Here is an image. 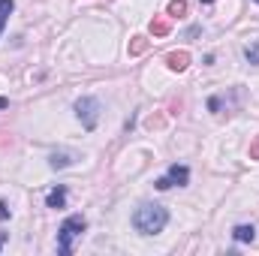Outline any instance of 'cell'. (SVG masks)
I'll return each instance as SVG.
<instances>
[{"instance_id":"cell-1","label":"cell","mask_w":259,"mask_h":256,"mask_svg":"<svg viewBox=\"0 0 259 256\" xmlns=\"http://www.w3.org/2000/svg\"><path fill=\"white\" fill-rule=\"evenodd\" d=\"M166 223H169V211L163 205H151L148 202V205L136 208V214H133V226L142 235H157V232L166 229Z\"/></svg>"},{"instance_id":"cell-2","label":"cell","mask_w":259,"mask_h":256,"mask_svg":"<svg viewBox=\"0 0 259 256\" xmlns=\"http://www.w3.org/2000/svg\"><path fill=\"white\" fill-rule=\"evenodd\" d=\"M88 229V220L81 217V214H72V217H66L64 220V226H61V232H58V253L66 256V253H72V241L81 235Z\"/></svg>"},{"instance_id":"cell-3","label":"cell","mask_w":259,"mask_h":256,"mask_svg":"<svg viewBox=\"0 0 259 256\" xmlns=\"http://www.w3.org/2000/svg\"><path fill=\"white\" fill-rule=\"evenodd\" d=\"M75 115H78L84 130H97V124H100V100L97 97H81L75 103Z\"/></svg>"},{"instance_id":"cell-4","label":"cell","mask_w":259,"mask_h":256,"mask_svg":"<svg viewBox=\"0 0 259 256\" xmlns=\"http://www.w3.org/2000/svg\"><path fill=\"white\" fill-rule=\"evenodd\" d=\"M187 181H190V169H187V166L172 163V166H169V172H166L163 178H157V181H154V187H157V190H169V187H175V184H178V187H184Z\"/></svg>"},{"instance_id":"cell-5","label":"cell","mask_w":259,"mask_h":256,"mask_svg":"<svg viewBox=\"0 0 259 256\" xmlns=\"http://www.w3.org/2000/svg\"><path fill=\"white\" fill-rule=\"evenodd\" d=\"M232 238H235L238 244H250V241L256 238V226H253V223H238V226L232 229Z\"/></svg>"},{"instance_id":"cell-6","label":"cell","mask_w":259,"mask_h":256,"mask_svg":"<svg viewBox=\"0 0 259 256\" xmlns=\"http://www.w3.org/2000/svg\"><path fill=\"white\" fill-rule=\"evenodd\" d=\"M46 205H49V208H66V187H55V190H49Z\"/></svg>"},{"instance_id":"cell-7","label":"cell","mask_w":259,"mask_h":256,"mask_svg":"<svg viewBox=\"0 0 259 256\" xmlns=\"http://www.w3.org/2000/svg\"><path fill=\"white\" fill-rule=\"evenodd\" d=\"M166 61H169V66H172L175 72H184V69H187V64H190V55H187V52H172Z\"/></svg>"},{"instance_id":"cell-8","label":"cell","mask_w":259,"mask_h":256,"mask_svg":"<svg viewBox=\"0 0 259 256\" xmlns=\"http://www.w3.org/2000/svg\"><path fill=\"white\" fill-rule=\"evenodd\" d=\"M12 9H15V0H0V33H3V27H6V21H9Z\"/></svg>"},{"instance_id":"cell-9","label":"cell","mask_w":259,"mask_h":256,"mask_svg":"<svg viewBox=\"0 0 259 256\" xmlns=\"http://www.w3.org/2000/svg\"><path fill=\"white\" fill-rule=\"evenodd\" d=\"M151 33H154V36H166V33H169V21H166V18H154V21H151Z\"/></svg>"},{"instance_id":"cell-10","label":"cell","mask_w":259,"mask_h":256,"mask_svg":"<svg viewBox=\"0 0 259 256\" xmlns=\"http://www.w3.org/2000/svg\"><path fill=\"white\" fill-rule=\"evenodd\" d=\"M169 15H172V18L187 15V3H184V0H172V3H169Z\"/></svg>"},{"instance_id":"cell-11","label":"cell","mask_w":259,"mask_h":256,"mask_svg":"<svg viewBox=\"0 0 259 256\" xmlns=\"http://www.w3.org/2000/svg\"><path fill=\"white\" fill-rule=\"evenodd\" d=\"M244 58H247V64H259V42H250L247 46V52H244Z\"/></svg>"},{"instance_id":"cell-12","label":"cell","mask_w":259,"mask_h":256,"mask_svg":"<svg viewBox=\"0 0 259 256\" xmlns=\"http://www.w3.org/2000/svg\"><path fill=\"white\" fill-rule=\"evenodd\" d=\"M72 160H69V154H55L52 157V169H64V166H69Z\"/></svg>"},{"instance_id":"cell-13","label":"cell","mask_w":259,"mask_h":256,"mask_svg":"<svg viewBox=\"0 0 259 256\" xmlns=\"http://www.w3.org/2000/svg\"><path fill=\"white\" fill-rule=\"evenodd\" d=\"M133 55H139V52H145V39L142 36H136V42H133V49H130Z\"/></svg>"},{"instance_id":"cell-14","label":"cell","mask_w":259,"mask_h":256,"mask_svg":"<svg viewBox=\"0 0 259 256\" xmlns=\"http://www.w3.org/2000/svg\"><path fill=\"white\" fill-rule=\"evenodd\" d=\"M9 214H12V211H9V205L0 199V220H9Z\"/></svg>"},{"instance_id":"cell-15","label":"cell","mask_w":259,"mask_h":256,"mask_svg":"<svg viewBox=\"0 0 259 256\" xmlns=\"http://www.w3.org/2000/svg\"><path fill=\"white\" fill-rule=\"evenodd\" d=\"M250 157H259V139H256V145L250 148Z\"/></svg>"},{"instance_id":"cell-16","label":"cell","mask_w":259,"mask_h":256,"mask_svg":"<svg viewBox=\"0 0 259 256\" xmlns=\"http://www.w3.org/2000/svg\"><path fill=\"white\" fill-rule=\"evenodd\" d=\"M3 109H9V100H6V97H0V112H3Z\"/></svg>"},{"instance_id":"cell-17","label":"cell","mask_w":259,"mask_h":256,"mask_svg":"<svg viewBox=\"0 0 259 256\" xmlns=\"http://www.w3.org/2000/svg\"><path fill=\"white\" fill-rule=\"evenodd\" d=\"M202 3H214V0H202Z\"/></svg>"},{"instance_id":"cell-18","label":"cell","mask_w":259,"mask_h":256,"mask_svg":"<svg viewBox=\"0 0 259 256\" xmlns=\"http://www.w3.org/2000/svg\"><path fill=\"white\" fill-rule=\"evenodd\" d=\"M0 247H3V238H0Z\"/></svg>"},{"instance_id":"cell-19","label":"cell","mask_w":259,"mask_h":256,"mask_svg":"<svg viewBox=\"0 0 259 256\" xmlns=\"http://www.w3.org/2000/svg\"><path fill=\"white\" fill-rule=\"evenodd\" d=\"M256 3H259V0H256Z\"/></svg>"}]
</instances>
